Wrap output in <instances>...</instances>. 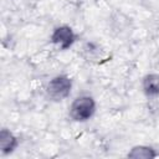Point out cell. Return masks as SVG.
<instances>
[{"label": "cell", "instance_id": "obj_4", "mask_svg": "<svg viewBox=\"0 0 159 159\" xmlns=\"http://www.w3.org/2000/svg\"><path fill=\"white\" fill-rule=\"evenodd\" d=\"M143 92L148 97L159 96V75L158 73H148L144 76L142 82Z\"/></svg>", "mask_w": 159, "mask_h": 159}, {"label": "cell", "instance_id": "obj_5", "mask_svg": "<svg viewBox=\"0 0 159 159\" xmlns=\"http://www.w3.org/2000/svg\"><path fill=\"white\" fill-rule=\"evenodd\" d=\"M17 147V139L16 137L7 129H1L0 132V149L2 154L11 153Z\"/></svg>", "mask_w": 159, "mask_h": 159}, {"label": "cell", "instance_id": "obj_1", "mask_svg": "<svg viewBox=\"0 0 159 159\" xmlns=\"http://www.w3.org/2000/svg\"><path fill=\"white\" fill-rule=\"evenodd\" d=\"M96 112V102L91 96H80L70 106L68 114L75 122H86L93 117Z\"/></svg>", "mask_w": 159, "mask_h": 159}, {"label": "cell", "instance_id": "obj_2", "mask_svg": "<svg viewBox=\"0 0 159 159\" xmlns=\"http://www.w3.org/2000/svg\"><path fill=\"white\" fill-rule=\"evenodd\" d=\"M72 89V81L66 75H57L51 78L46 86V94L55 102L63 101L67 98Z\"/></svg>", "mask_w": 159, "mask_h": 159}, {"label": "cell", "instance_id": "obj_3", "mask_svg": "<svg viewBox=\"0 0 159 159\" xmlns=\"http://www.w3.org/2000/svg\"><path fill=\"white\" fill-rule=\"evenodd\" d=\"M75 40H76V36L73 34V30L67 25L57 26L51 35L52 43L58 46L61 50H67L68 47H71Z\"/></svg>", "mask_w": 159, "mask_h": 159}, {"label": "cell", "instance_id": "obj_6", "mask_svg": "<svg viewBox=\"0 0 159 159\" xmlns=\"http://www.w3.org/2000/svg\"><path fill=\"white\" fill-rule=\"evenodd\" d=\"M155 157H157V153L154 152V149L147 145L133 147L132 150L128 153V158H133V159H152Z\"/></svg>", "mask_w": 159, "mask_h": 159}]
</instances>
